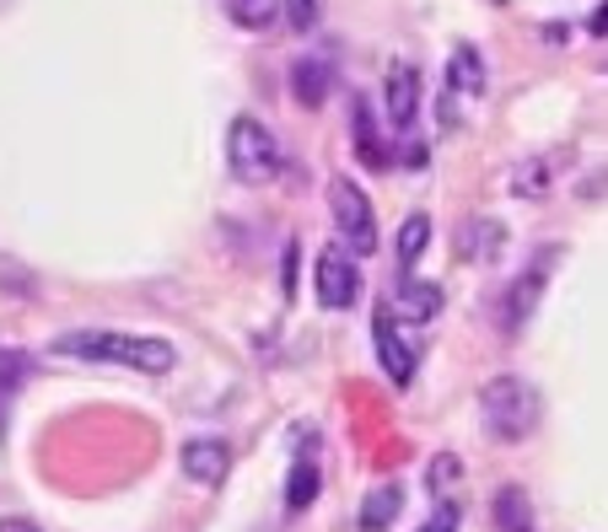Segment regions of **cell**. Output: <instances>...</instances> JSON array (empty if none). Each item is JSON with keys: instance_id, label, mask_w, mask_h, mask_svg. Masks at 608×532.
I'll return each instance as SVG.
<instances>
[{"instance_id": "cell-20", "label": "cell", "mask_w": 608, "mask_h": 532, "mask_svg": "<svg viewBox=\"0 0 608 532\" xmlns=\"http://www.w3.org/2000/svg\"><path fill=\"white\" fill-rule=\"evenodd\" d=\"M356 151H361L366 167H388V146L377 140V129H371V114H366V103H356Z\"/></svg>"}, {"instance_id": "cell-18", "label": "cell", "mask_w": 608, "mask_h": 532, "mask_svg": "<svg viewBox=\"0 0 608 532\" xmlns=\"http://www.w3.org/2000/svg\"><path fill=\"white\" fill-rule=\"evenodd\" d=\"M426 247H431V215H426V210H415L405 226H399V269H405V275L415 269V258H420Z\"/></svg>"}, {"instance_id": "cell-24", "label": "cell", "mask_w": 608, "mask_h": 532, "mask_svg": "<svg viewBox=\"0 0 608 532\" xmlns=\"http://www.w3.org/2000/svg\"><path fill=\"white\" fill-rule=\"evenodd\" d=\"M458 517H463L458 500H437V511L420 522V532H458Z\"/></svg>"}, {"instance_id": "cell-11", "label": "cell", "mask_w": 608, "mask_h": 532, "mask_svg": "<svg viewBox=\"0 0 608 532\" xmlns=\"http://www.w3.org/2000/svg\"><path fill=\"white\" fill-rule=\"evenodd\" d=\"M328 92H334V65L318 60V54H302V60L291 65V97H296L302 108H324Z\"/></svg>"}, {"instance_id": "cell-17", "label": "cell", "mask_w": 608, "mask_h": 532, "mask_svg": "<svg viewBox=\"0 0 608 532\" xmlns=\"http://www.w3.org/2000/svg\"><path fill=\"white\" fill-rule=\"evenodd\" d=\"M318 485H324L318 462H313V457H296V468H291V479H285V506H291V511H307V506L318 500Z\"/></svg>"}, {"instance_id": "cell-12", "label": "cell", "mask_w": 608, "mask_h": 532, "mask_svg": "<svg viewBox=\"0 0 608 532\" xmlns=\"http://www.w3.org/2000/svg\"><path fill=\"white\" fill-rule=\"evenodd\" d=\"M560 162H566V151H538V157L517 162V172H512V194H517V200H538V194H549L555 178H560Z\"/></svg>"}, {"instance_id": "cell-19", "label": "cell", "mask_w": 608, "mask_h": 532, "mask_svg": "<svg viewBox=\"0 0 608 532\" xmlns=\"http://www.w3.org/2000/svg\"><path fill=\"white\" fill-rule=\"evenodd\" d=\"M458 479H463V462H458V451H437V457H431V474H426L431 494H437V500H452Z\"/></svg>"}, {"instance_id": "cell-1", "label": "cell", "mask_w": 608, "mask_h": 532, "mask_svg": "<svg viewBox=\"0 0 608 532\" xmlns=\"http://www.w3.org/2000/svg\"><path fill=\"white\" fill-rule=\"evenodd\" d=\"M54 355L65 361H108V366H129L146 376H167L178 366V350L157 339V333H124V328H76L54 339Z\"/></svg>"}, {"instance_id": "cell-23", "label": "cell", "mask_w": 608, "mask_h": 532, "mask_svg": "<svg viewBox=\"0 0 608 532\" xmlns=\"http://www.w3.org/2000/svg\"><path fill=\"white\" fill-rule=\"evenodd\" d=\"M28 355H22V350H0V398H11V393H17V387H22V382H28Z\"/></svg>"}, {"instance_id": "cell-28", "label": "cell", "mask_w": 608, "mask_h": 532, "mask_svg": "<svg viewBox=\"0 0 608 532\" xmlns=\"http://www.w3.org/2000/svg\"><path fill=\"white\" fill-rule=\"evenodd\" d=\"M0 436H6V398H0Z\"/></svg>"}, {"instance_id": "cell-9", "label": "cell", "mask_w": 608, "mask_h": 532, "mask_svg": "<svg viewBox=\"0 0 608 532\" xmlns=\"http://www.w3.org/2000/svg\"><path fill=\"white\" fill-rule=\"evenodd\" d=\"M382 103H388V124L405 135L415 114H420V71L405 65V60H394L388 65V82H382Z\"/></svg>"}, {"instance_id": "cell-27", "label": "cell", "mask_w": 608, "mask_h": 532, "mask_svg": "<svg viewBox=\"0 0 608 532\" xmlns=\"http://www.w3.org/2000/svg\"><path fill=\"white\" fill-rule=\"evenodd\" d=\"M593 33H598V39H604V33H608V0H604V11L593 17Z\"/></svg>"}, {"instance_id": "cell-21", "label": "cell", "mask_w": 608, "mask_h": 532, "mask_svg": "<svg viewBox=\"0 0 608 532\" xmlns=\"http://www.w3.org/2000/svg\"><path fill=\"white\" fill-rule=\"evenodd\" d=\"M275 11H281V0H227V17L238 28H270Z\"/></svg>"}, {"instance_id": "cell-14", "label": "cell", "mask_w": 608, "mask_h": 532, "mask_svg": "<svg viewBox=\"0 0 608 532\" xmlns=\"http://www.w3.org/2000/svg\"><path fill=\"white\" fill-rule=\"evenodd\" d=\"M485 54L474 49V43H458L452 49V60H447V92H458V97H480L485 92Z\"/></svg>"}, {"instance_id": "cell-22", "label": "cell", "mask_w": 608, "mask_h": 532, "mask_svg": "<svg viewBox=\"0 0 608 532\" xmlns=\"http://www.w3.org/2000/svg\"><path fill=\"white\" fill-rule=\"evenodd\" d=\"M281 11L291 22V33H313L324 22V0H281Z\"/></svg>"}, {"instance_id": "cell-26", "label": "cell", "mask_w": 608, "mask_h": 532, "mask_svg": "<svg viewBox=\"0 0 608 532\" xmlns=\"http://www.w3.org/2000/svg\"><path fill=\"white\" fill-rule=\"evenodd\" d=\"M0 532H39V528H33V522H22V517H6V522H0Z\"/></svg>"}, {"instance_id": "cell-3", "label": "cell", "mask_w": 608, "mask_h": 532, "mask_svg": "<svg viewBox=\"0 0 608 532\" xmlns=\"http://www.w3.org/2000/svg\"><path fill=\"white\" fill-rule=\"evenodd\" d=\"M555 258H560V247H538V253L527 258L523 275L506 280L501 301H495V328H501V333H523V323L538 312L544 286H549V275H555Z\"/></svg>"}, {"instance_id": "cell-4", "label": "cell", "mask_w": 608, "mask_h": 532, "mask_svg": "<svg viewBox=\"0 0 608 532\" xmlns=\"http://www.w3.org/2000/svg\"><path fill=\"white\" fill-rule=\"evenodd\" d=\"M227 167H232L238 183H270V178L281 172V146H275V135L259 119L238 114L232 129H227Z\"/></svg>"}, {"instance_id": "cell-2", "label": "cell", "mask_w": 608, "mask_h": 532, "mask_svg": "<svg viewBox=\"0 0 608 532\" xmlns=\"http://www.w3.org/2000/svg\"><path fill=\"white\" fill-rule=\"evenodd\" d=\"M480 419H485L490 441H506V447H517L527 441L533 430H538V419H544V398H538V387L527 382V376H490L485 387H480Z\"/></svg>"}, {"instance_id": "cell-10", "label": "cell", "mask_w": 608, "mask_h": 532, "mask_svg": "<svg viewBox=\"0 0 608 532\" xmlns=\"http://www.w3.org/2000/svg\"><path fill=\"white\" fill-rule=\"evenodd\" d=\"M184 474L195 479V485H221L227 474H232V447L227 441H216V436H200V441H189L184 447Z\"/></svg>"}, {"instance_id": "cell-25", "label": "cell", "mask_w": 608, "mask_h": 532, "mask_svg": "<svg viewBox=\"0 0 608 532\" xmlns=\"http://www.w3.org/2000/svg\"><path fill=\"white\" fill-rule=\"evenodd\" d=\"M0 286L22 290V296H28V290H33V275H28V269H0Z\"/></svg>"}, {"instance_id": "cell-6", "label": "cell", "mask_w": 608, "mask_h": 532, "mask_svg": "<svg viewBox=\"0 0 608 532\" xmlns=\"http://www.w3.org/2000/svg\"><path fill=\"white\" fill-rule=\"evenodd\" d=\"M313 286H318V301H324L328 312H345V307H356V296H361V269H356L350 247H334V243H328L324 253L313 258Z\"/></svg>"}, {"instance_id": "cell-16", "label": "cell", "mask_w": 608, "mask_h": 532, "mask_svg": "<svg viewBox=\"0 0 608 532\" xmlns=\"http://www.w3.org/2000/svg\"><path fill=\"white\" fill-rule=\"evenodd\" d=\"M399 312L405 318H420V323H431L437 312H442V286H431V280H409L399 286Z\"/></svg>"}, {"instance_id": "cell-15", "label": "cell", "mask_w": 608, "mask_h": 532, "mask_svg": "<svg viewBox=\"0 0 608 532\" xmlns=\"http://www.w3.org/2000/svg\"><path fill=\"white\" fill-rule=\"evenodd\" d=\"M399 511H405V490L388 479V485H377V490L361 500V517H356V522H361V532H382V528H394Z\"/></svg>"}, {"instance_id": "cell-7", "label": "cell", "mask_w": 608, "mask_h": 532, "mask_svg": "<svg viewBox=\"0 0 608 532\" xmlns=\"http://www.w3.org/2000/svg\"><path fill=\"white\" fill-rule=\"evenodd\" d=\"M371 344H377V361L388 371V382H394V387H409V376H415V344H409V333L399 328L394 307H377V318H371Z\"/></svg>"}, {"instance_id": "cell-8", "label": "cell", "mask_w": 608, "mask_h": 532, "mask_svg": "<svg viewBox=\"0 0 608 532\" xmlns=\"http://www.w3.org/2000/svg\"><path fill=\"white\" fill-rule=\"evenodd\" d=\"M452 247H458L463 264H495L501 247H506V226H501L495 215H463V226H458Z\"/></svg>"}, {"instance_id": "cell-5", "label": "cell", "mask_w": 608, "mask_h": 532, "mask_svg": "<svg viewBox=\"0 0 608 532\" xmlns=\"http://www.w3.org/2000/svg\"><path fill=\"white\" fill-rule=\"evenodd\" d=\"M328 215H334V232L345 237L350 253H371L377 247V215H371V200L361 194V183L334 178L328 183Z\"/></svg>"}, {"instance_id": "cell-13", "label": "cell", "mask_w": 608, "mask_h": 532, "mask_svg": "<svg viewBox=\"0 0 608 532\" xmlns=\"http://www.w3.org/2000/svg\"><path fill=\"white\" fill-rule=\"evenodd\" d=\"M490 517H495V532H538L533 500H527L523 485H501V490L490 494Z\"/></svg>"}]
</instances>
